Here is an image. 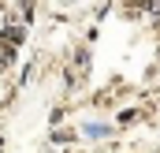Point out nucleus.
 Segmentation results:
<instances>
[{
    "label": "nucleus",
    "instance_id": "f257e3e1",
    "mask_svg": "<svg viewBox=\"0 0 160 153\" xmlns=\"http://www.w3.org/2000/svg\"><path fill=\"white\" fill-rule=\"evenodd\" d=\"M11 60H15V45L0 34V64H11Z\"/></svg>",
    "mask_w": 160,
    "mask_h": 153
}]
</instances>
